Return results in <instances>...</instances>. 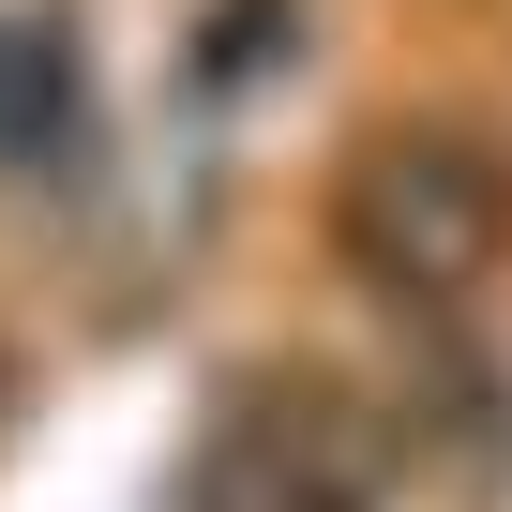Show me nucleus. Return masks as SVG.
I'll return each instance as SVG.
<instances>
[{
  "instance_id": "1",
  "label": "nucleus",
  "mask_w": 512,
  "mask_h": 512,
  "mask_svg": "<svg viewBox=\"0 0 512 512\" xmlns=\"http://www.w3.org/2000/svg\"><path fill=\"white\" fill-rule=\"evenodd\" d=\"M332 226H347V256H362L377 302L452 317L497 256H512V166H497L467 121H392V136H362Z\"/></svg>"
},
{
  "instance_id": "2",
  "label": "nucleus",
  "mask_w": 512,
  "mask_h": 512,
  "mask_svg": "<svg viewBox=\"0 0 512 512\" xmlns=\"http://www.w3.org/2000/svg\"><path fill=\"white\" fill-rule=\"evenodd\" d=\"M196 512H362V452L317 392H241L196 452Z\"/></svg>"
}]
</instances>
